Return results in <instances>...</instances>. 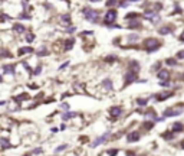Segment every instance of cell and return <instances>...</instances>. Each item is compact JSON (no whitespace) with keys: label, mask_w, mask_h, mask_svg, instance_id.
Masks as SVG:
<instances>
[{"label":"cell","mask_w":184,"mask_h":156,"mask_svg":"<svg viewBox=\"0 0 184 156\" xmlns=\"http://www.w3.org/2000/svg\"><path fill=\"white\" fill-rule=\"evenodd\" d=\"M163 137L167 139V140L173 139V137H174V132H173V133H164V135H163Z\"/></svg>","instance_id":"cell-27"},{"label":"cell","mask_w":184,"mask_h":156,"mask_svg":"<svg viewBox=\"0 0 184 156\" xmlns=\"http://www.w3.org/2000/svg\"><path fill=\"white\" fill-rule=\"evenodd\" d=\"M158 78H160V80H163V81L170 80V72H168L167 69H161V71L158 72Z\"/></svg>","instance_id":"cell-9"},{"label":"cell","mask_w":184,"mask_h":156,"mask_svg":"<svg viewBox=\"0 0 184 156\" xmlns=\"http://www.w3.org/2000/svg\"><path fill=\"white\" fill-rule=\"evenodd\" d=\"M3 72L4 74H15V67L13 65H4L3 67Z\"/></svg>","instance_id":"cell-13"},{"label":"cell","mask_w":184,"mask_h":156,"mask_svg":"<svg viewBox=\"0 0 184 156\" xmlns=\"http://www.w3.org/2000/svg\"><path fill=\"white\" fill-rule=\"evenodd\" d=\"M82 13H84L85 19H86L88 22H91V23H95V22L98 20V12L94 10V9H88V7H85L84 10H82Z\"/></svg>","instance_id":"cell-1"},{"label":"cell","mask_w":184,"mask_h":156,"mask_svg":"<svg viewBox=\"0 0 184 156\" xmlns=\"http://www.w3.org/2000/svg\"><path fill=\"white\" fill-rule=\"evenodd\" d=\"M108 135H109V133H105L104 136H101V137H98L97 140H94V142H92V147H97L98 145H101V143H104V142L106 140V136H108Z\"/></svg>","instance_id":"cell-8"},{"label":"cell","mask_w":184,"mask_h":156,"mask_svg":"<svg viewBox=\"0 0 184 156\" xmlns=\"http://www.w3.org/2000/svg\"><path fill=\"white\" fill-rule=\"evenodd\" d=\"M137 26H140V22H138V20H133V22L130 23V28H137Z\"/></svg>","instance_id":"cell-28"},{"label":"cell","mask_w":184,"mask_h":156,"mask_svg":"<svg viewBox=\"0 0 184 156\" xmlns=\"http://www.w3.org/2000/svg\"><path fill=\"white\" fill-rule=\"evenodd\" d=\"M181 113H183V108H178V110H176V108H167L164 111V116L166 117H174V116H180Z\"/></svg>","instance_id":"cell-5"},{"label":"cell","mask_w":184,"mask_h":156,"mask_svg":"<svg viewBox=\"0 0 184 156\" xmlns=\"http://www.w3.org/2000/svg\"><path fill=\"white\" fill-rule=\"evenodd\" d=\"M183 55H184V51H180L178 53H177V58H178V59H183V58H184Z\"/></svg>","instance_id":"cell-36"},{"label":"cell","mask_w":184,"mask_h":156,"mask_svg":"<svg viewBox=\"0 0 184 156\" xmlns=\"http://www.w3.org/2000/svg\"><path fill=\"white\" fill-rule=\"evenodd\" d=\"M63 149H66V145H61V146H58L56 150H55V153H59V152H62Z\"/></svg>","instance_id":"cell-26"},{"label":"cell","mask_w":184,"mask_h":156,"mask_svg":"<svg viewBox=\"0 0 184 156\" xmlns=\"http://www.w3.org/2000/svg\"><path fill=\"white\" fill-rule=\"evenodd\" d=\"M112 61H117V56H109V58H106V62H112Z\"/></svg>","instance_id":"cell-35"},{"label":"cell","mask_w":184,"mask_h":156,"mask_svg":"<svg viewBox=\"0 0 184 156\" xmlns=\"http://www.w3.org/2000/svg\"><path fill=\"white\" fill-rule=\"evenodd\" d=\"M89 1H99V0H89Z\"/></svg>","instance_id":"cell-41"},{"label":"cell","mask_w":184,"mask_h":156,"mask_svg":"<svg viewBox=\"0 0 184 156\" xmlns=\"http://www.w3.org/2000/svg\"><path fill=\"white\" fill-rule=\"evenodd\" d=\"M13 31H15L16 33H23V32H25V26L16 23V25H13Z\"/></svg>","instance_id":"cell-12"},{"label":"cell","mask_w":184,"mask_h":156,"mask_svg":"<svg viewBox=\"0 0 184 156\" xmlns=\"http://www.w3.org/2000/svg\"><path fill=\"white\" fill-rule=\"evenodd\" d=\"M25 98H27V95H26V94H22V95H19V97H16V101H20V100H25Z\"/></svg>","instance_id":"cell-30"},{"label":"cell","mask_w":184,"mask_h":156,"mask_svg":"<svg viewBox=\"0 0 184 156\" xmlns=\"http://www.w3.org/2000/svg\"><path fill=\"white\" fill-rule=\"evenodd\" d=\"M121 113H122V108L121 107H111V110H109V114L112 116V117H119L121 116Z\"/></svg>","instance_id":"cell-7"},{"label":"cell","mask_w":184,"mask_h":156,"mask_svg":"<svg viewBox=\"0 0 184 156\" xmlns=\"http://www.w3.org/2000/svg\"><path fill=\"white\" fill-rule=\"evenodd\" d=\"M130 65L133 67V71H135V72H137V71H140V64H138V62L131 61V62H130Z\"/></svg>","instance_id":"cell-20"},{"label":"cell","mask_w":184,"mask_h":156,"mask_svg":"<svg viewBox=\"0 0 184 156\" xmlns=\"http://www.w3.org/2000/svg\"><path fill=\"white\" fill-rule=\"evenodd\" d=\"M0 146H1L3 149H9V147H10V142L6 137H0Z\"/></svg>","instance_id":"cell-11"},{"label":"cell","mask_w":184,"mask_h":156,"mask_svg":"<svg viewBox=\"0 0 184 156\" xmlns=\"http://www.w3.org/2000/svg\"><path fill=\"white\" fill-rule=\"evenodd\" d=\"M138 16V13H130V15H127L125 19H131V17H137Z\"/></svg>","instance_id":"cell-31"},{"label":"cell","mask_w":184,"mask_h":156,"mask_svg":"<svg viewBox=\"0 0 184 156\" xmlns=\"http://www.w3.org/2000/svg\"><path fill=\"white\" fill-rule=\"evenodd\" d=\"M48 53V51H46V48L45 46H42V49L37 52V56H43V55H46Z\"/></svg>","instance_id":"cell-24"},{"label":"cell","mask_w":184,"mask_h":156,"mask_svg":"<svg viewBox=\"0 0 184 156\" xmlns=\"http://www.w3.org/2000/svg\"><path fill=\"white\" fill-rule=\"evenodd\" d=\"M128 39H130V41H135V39H138V35H130Z\"/></svg>","instance_id":"cell-34"},{"label":"cell","mask_w":184,"mask_h":156,"mask_svg":"<svg viewBox=\"0 0 184 156\" xmlns=\"http://www.w3.org/2000/svg\"><path fill=\"white\" fill-rule=\"evenodd\" d=\"M147 103H148V98H138V100H137V104H138V105H145Z\"/></svg>","instance_id":"cell-23"},{"label":"cell","mask_w":184,"mask_h":156,"mask_svg":"<svg viewBox=\"0 0 184 156\" xmlns=\"http://www.w3.org/2000/svg\"><path fill=\"white\" fill-rule=\"evenodd\" d=\"M145 129H152V123H145Z\"/></svg>","instance_id":"cell-37"},{"label":"cell","mask_w":184,"mask_h":156,"mask_svg":"<svg viewBox=\"0 0 184 156\" xmlns=\"http://www.w3.org/2000/svg\"><path fill=\"white\" fill-rule=\"evenodd\" d=\"M40 71H42V69H40V67H39V68L36 69V71H35V74H36V75H37V74H40Z\"/></svg>","instance_id":"cell-40"},{"label":"cell","mask_w":184,"mask_h":156,"mask_svg":"<svg viewBox=\"0 0 184 156\" xmlns=\"http://www.w3.org/2000/svg\"><path fill=\"white\" fill-rule=\"evenodd\" d=\"M184 130V126L181 123H174L173 124V127H171V132H177V133H180V132H183Z\"/></svg>","instance_id":"cell-10"},{"label":"cell","mask_w":184,"mask_h":156,"mask_svg":"<svg viewBox=\"0 0 184 156\" xmlns=\"http://www.w3.org/2000/svg\"><path fill=\"white\" fill-rule=\"evenodd\" d=\"M73 42H75L73 39H69V41H66V42H65V43H66V45H65V49H70V48L73 46Z\"/></svg>","instance_id":"cell-22"},{"label":"cell","mask_w":184,"mask_h":156,"mask_svg":"<svg viewBox=\"0 0 184 156\" xmlns=\"http://www.w3.org/2000/svg\"><path fill=\"white\" fill-rule=\"evenodd\" d=\"M106 153H109V155H114V153H115V155H117V153H118V150H117V149H115V150H108Z\"/></svg>","instance_id":"cell-38"},{"label":"cell","mask_w":184,"mask_h":156,"mask_svg":"<svg viewBox=\"0 0 184 156\" xmlns=\"http://www.w3.org/2000/svg\"><path fill=\"white\" fill-rule=\"evenodd\" d=\"M0 55H1V58H12L9 51H6V49H0Z\"/></svg>","instance_id":"cell-21"},{"label":"cell","mask_w":184,"mask_h":156,"mask_svg":"<svg viewBox=\"0 0 184 156\" xmlns=\"http://www.w3.org/2000/svg\"><path fill=\"white\" fill-rule=\"evenodd\" d=\"M167 64L168 65H176L177 62H176V59H167Z\"/></svg>","instance_id":"cell-32"},{"label":"cell","mask_w":184,"mask_h":156,"mask_svg":"<svg viewBox=\"0 0 184 156\" xmlns=\"http://www.w3.org/2000/svg\"><path fill=\"white\" fill-rule=\"evenodd\" d=\"M160 45H161V43H160L157 39H147V41L144 42V46H145V49L148 52H152V51H155V49H158Z\"/></svg>","instance_id":"cell-2"},{"label":"cell","mask_w":184,"mask_h":156,"mask_svg":"<svg viewBox=\"0 0 184 156\" xmlns=\"http://www.w3.org/2000/svg\"><path fill=\"white\" fill-rule=\"evenodd\" d=\"M104 87H105L108 91H111V90H112V83H111V80H105V81H104Z\"/></svg>","instance_id":"cell-18"},{"label":"cell","mask_w":184,"mask_h":156,"mask_svg":"<svg viewBox=\"0 0 184 156\" xmlns=\"http://www.w3.org/2000/svg\"><path fill=\"white\" fill-rule=\"evenodd\" d=\"M127 140H128L130 143L138 142V140H140V133H138V132H133V133H130V135L127 136Z\"/></svg>","instance_id":"cell-6"},{"label":"cell","mask_w":184,"mask_h":156,"mask_svg":"<svg viewBox=\"0 0 184 156\" xmlns=\"http://www.w3.org/2000/svg\"><path fill=\"white\" fill-rule=\"evenodd\" d=\"M115 19H117V10H115V9H109V10L105 13V16H104V23L111 25L112 22H115Z\"/></svg>","instance_id":"cell-3"},{"label":"cell","mask_w":184,"mask_h":156,"mask_svg":"<svg viewBox=\"0 0 184 156\" xmlns=\"http://www.w3.org/2000/svg\"><path fill=\"white\" fill-rule=\"evenodd\" d=\"M94 32H91V31H85V32H82V35H92Z\"/></svg>","instance_id":"cell-39"},{"label":"cell","mask_w":184,"mask_h":156,"mask_svg":"<svg viewBox=\"0 0 184 156\" xmlns=\"http://www.w3.org/2000/svg\"><path fill=\"white\" fill-rule=\"evenodd\" d=\"M173 95V93H167V94H160V95H157V100L158 101H163V100H166L168 97H171Z\"/></svg>","instance_id":"cell-17"},{"label":"cell","mask_w":184,"mask_h":156,"mask_svg":"<svg viewBox=\"0 0 184 156\" xmlns=\"http://www.w3.org/2000/svg\"><path fill=\"white\" fill-rule=\"evenodd\" d=\"M134 81H137V72L131 69V71H128L125 74V85H128V84H131Z\"/></svg>","instance_id":"cell-4"},{"label":"cell","mask_w":184,"mask_h":156,"mask_svg":"<svg viewBox=\"0 0 184 156\" xmlns=\"http://www.w3.org/2000/svg\"><path fill=\"white\" fill-rule=\"evenodd\" d=\"M73 116H76V113H73V111H68V113H65L62 117H63V120H68V119H70V117H73Z\"/></svg>","instance_id":"cell-19"},{"label":"cell","mask_w":184,"mask_h":156,"mask_svg":"<svg viewBox=\"0 0 184 156\" xmlns=\"http://www.w3.org/2000/svg\"><path fill=\"white\" fill-rule=\"evenodd\" d=\"M33 39H35V36H33V35H30V33H29V35H26V41H27V42H32Z\"/></svg>","instance_id":"cell-29"},{"label":"cell","mask_w":184,"mask_h":156,"mask_svg":"<svg viewBox=\"0 0 184 156\" xmlns=\"http://www.w3.org/2000/svg\"><path fill=\"white\" fill-rule=\"evenodd\" d=\"M117 3H118V0H108V1H106L105 4H106L108 7H111V6H115Z\"/></svg>","instance_id":"cell-25"},{"label":"cell","mask_w":184,"mask_h":156,"mask_svg":"<svg viewBox=\"0 0 184 156\" xmlns=\"http://www.w3.org/2000/svg\"><path fill=\"white\" fill-rule=\"evenodd\" d=\"M0 81H1V75H0Z\"/></svg>","instance_id":"cell-42"},{"label":"cell","mask_w":184,"mask_h":156,"mask_svg":"<svg viewBox=\"0 0 184 156\" xmlns=\"http://www.w3.org/2000/svg\"><path fill=\"white\" fill-rule=\"evenodd\" d=\"M37 153H42V149H36V150H33V152H30L29 155H37Z\"/></svg>","instance_id":"cell-33"},{"label":"cell","mask_w":184,"mask_h":156,"mask_svg":"<svg viewBox=\"0 0 184 156\" xmlns=\"http://www.w3.org/2000/svg\"><path fill=\"white\" fill-rule=\"evenodd\" d=\"M61 20H62V23H65V25H70V16H69V15H62V16H61Z\"/></svg>","instance_id":"cell-16"},{"label":"cell","mask_w":184,"mask_h":156,"mask_svg":"<svg viewBox=\"0 0 184 156\" xmlns=\"http://www.w3.org/2000/svg\"><path fill=\"white\" fill-rule=\"evenodd\" d=\"M30 52H33V49H32L30 46H25V48H20V49H19V55H23V53H30Z\"/></svg>","instance_id":"cell-14"},{"label":"cell","mask_w":184,"mask_h":156,"mask_svg":"<svg viewBox=\"0 0 184 156\" xmlns=\"http://www.w3.org/2000/svg\"><path fill=\"white\" fill-rule=\"evenodd\" d=\"M171 28L170 26H163V28H160V33L161 35H168V33H171Z\"/></svg>","instance_id":"cell-15"}]
</instances>
